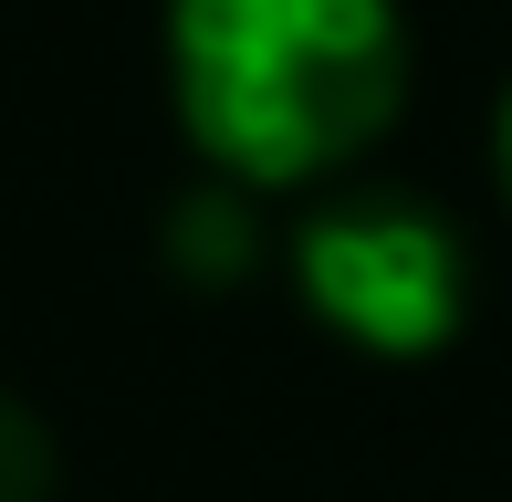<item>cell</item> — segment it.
I'll return each mask as SVG.
<instances>
[{
    "label": "cell",
    "mask_w": 512,
    "mask_h": 502,
    "mask_svg": "<svg viewBox=\"0 0 512 502\" xmlns=\"http://www.w3.org/2000/svg\"><path fill=\"white\" fill-rule=\"evenodd\" d=\"M418 42L398 0H168V105L209 178L335 189L408 116Z\"/></svg>",
    "instance_id": "6da1fadb"
},
{
    "label": "cell",
    "mask_w": 512,
    "mask_h": 502,
    "mask_svg": "<svg viewBox=\"0 0 512 502\" xmlns=\"http://www.w3.org/2000/svg\"><path fill=\"white\" fill-rule=\"evenodd\" d=\"M283 272L324 335H345L377 367L450 356L471 325V241L450 210L408 189H324L283 241Z\"/></svg>",
    "instance_id": "7a4b0ae2"
},
{
    "label": "cell",
    "mask_w": 512,
    "mask_h": 502,
    "mask_svg": "<svg viewBox=\"0 0 512 502\" xmlns=\"http://www.w3.org/2000/svg\"><path fill=\"white\" fill-rule=\"evenodd\" d=\"M168 262L189 272V283H241L251 262H262V241H251V189H230V178H199L189 199L168 210Z\"/></svg>",
    "instance_id": "3957f363"
},
{
    "label": "cell",
    "mask_w": 512,
    "mask_h": 502,
    "mask_svg": "<svg viewBox=\"0 0 512 502\" xmlns=\"http://www.w3.org/2000/svg\"><path fill=\"white\" fill-rule=\"evenodd\" d=\"M0 502H53V429L0 387Z\"/></svg>",
    "instance_id": "277c9868"
},
{
    "label": "cell",
    "mask_w": 512,
    "mask_h": 502,
    "mask_svg": "<svg viewBox=\"0 0 512 502\" xmlns=\"http://www.w3.org/2000/svg\"><path fill=\"white\" fill-rule=\"evenodd\" d=\"M492 147H502V189H512V84H502V126H492Z\"/></svg>",
    "instance_id": "5b68a950"
}]
</instances>
